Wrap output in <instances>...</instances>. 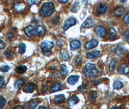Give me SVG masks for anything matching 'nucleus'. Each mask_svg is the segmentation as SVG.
<instances>
[{
    "mask_svg": "<svg viewBox=\"0 0 129 109\" xmlns=\"http://www.w3.org/2000/svg\"><path fill=\"white\" fill-rule=\"evenodd\" d=\"M55 6L52 2L44 3L41 7L39 14L41 17H49L53 13Z\"/></svg>",
    "mask_w": 129,
    "mask_h": 109,
    "instance_id": "obj_1",
    "label": "nucleus"
},
{
    "mask_svg": "<svg viewBox=\"0 0 129 109\" xmlns=\"http://www.w3.org/2000/svg\"><path fill=\"white\" fill-rule=\"evenodd\" d=\"M66 100V98L64 95H58L55 96L54 98V101L55 103L59 104L64 102Z\"/></svg>",
    "mask_w": 129,
    "mask_h": 109,
    "instance_id": "obj_16",
    "label": "nucleus"
},
{
    "mask_svg": "<svg viewBox=\"0 0 129 109\" xmlns=\"http://www.w3.org/2000/svg\"><path fill=\"white\" fill-rule=\"evenodd\" d=\"M123 35L124 37L126 38L127 39H129V30H126V31H125L124 33H123Z\"/></svg>",
    "mask_w": 129,
    "mask_h": 109,
    "instance_id": "obj_38",
    "label": "nucleus"
},
{
    "mask_svg": "<svg viewBox=\"0 0 129 109\" xmlns=\"http://www.w3.org/2000/svg\"><path fill=\"white\" fill-rule=\"evenodd\" d=\"M39 109H47V108L43 107V106H40V107H39Z\"/></svg>",
    "mask_w": 129,
    "mask_h": 109,
    "instance_id": "obj_41",
    "label": "nucleus"
},
{
    "mask_svg": "<svg viewBox=\"0 0 129 109\" xmlns=\"http://www.w3.org/2000/svg\"><path fill=\"white\" fill-rule=\"evenodd\" d=\"M61 85L60 83L56 82L52 84L50 87V92L53 93L56 91H58L61 89Z\"/></svg>",
    "mask_w": 129,
    "mask_h": 109,
    "instance_id": "obj_17",
    "label": "nucleus"
},
{
    "mask_svg": "<svg viewBox=\"0 0 129 109\" xmlns=\"http://www.w3.org/2000/svg\"><path fill=\"white\" fill-rule=\"evenodd\" d=\"M27 67L25 65H20L18 66L16 68V71L17 72V73L18 74H23V73L25 72L27 70Z\"/></svg>",
    "mask_w": 129,
    "mask_h": 109,
    "instance_id": "obj_21",
    "label": "nucleus"
},
{
    "mask_svg": "<svg viewBox=\"0 0 129 109\" xmlns=\"http://www.w3.org/2000/svg\"><path fill=\"white\" fill-rule=\"evenodd\" d=\"M100 54V51H95L87 52L86 54V57L88 59L97 57L99 56Z\"/></svg>",
    "mask_w": 129,
    "mask_h": 109,
    "instance_id": "obj_18",
    "label": "nucleus"
},
{
    "mask_svg": "<svg viewBox=\"0 0 129 109\" xmlns=\"http://www.w3.org/2000/svg\"><path fill=\"white\" fill-rule=\"evenodd\" d=\"M97 96V92L94 91H92L88 95V99L90 101H94L96 99Z\"/></svg>",
    "mask_w": 129,
    "mask_h": 109,
    "instance_id": "obj_23",
    "label": "nucleus"
},
{
    "mask_svg": "<svg viewBox=\"0 0 129 109\" xmlns=\"http://www.w3.org/2000/svg\"><path fill=\"white\" fill-rule=\"evenodd\" d=\"M34 29L35 27L31 25L26 27L24 29V32L27 37H28V38H31L32 37Z\"/></svg>",
    "mask_w": 129,
    "mask_h": 109,
    "instance_id": "obj_12",
    "label": "nucleus"
},
{
    "mask_svg": "<svg viewBox=\"0 0 129 109\" xmlns=\"http://www.w3.org/2000/svg\"><path fill=\"white\" fill-rule=\"evenodd\" d=\"M84 72L86 77L91 78L96 77L99 73V71L97 69L95 65L90 63L85 64Z\"/></svg>",
    "mask_w": 129,
    "mask_h": 109,
    "instance_id": "obj_2",
    "label": "nucleus"
},
{
    "mask_svg": "<svg viewBox=\"0 0 129 109\" xmlns=\"http://www.w3.org/2000/svg\"><path fill=\"white\" fill-rule=\"evenodd\" d=\"M60 55L62 59L64 61H67L70 57L69 53L65 50H61L60 51Z\"/></svg>",
    "mask_w": 129,
    "mask_h": 109,
    "instance_id": "obj_25",
    "label": "nucleus"
},
{
    "mask_svg": "<svg viewBox=\"0 0 129 109\" xmlns=\"http://www.w3.org/2000/svg\"><path fill=\"white\" fill-rule=\"evenodd\" d=\"M126 52V49L121 46H118L115 49V52L117 55H123Z\"/></svg>",
    "mask_w": 129,
    "mask_h": 109,
    "instance_id": "obj_20",
    "label": "nucleus"
},
{
    "mask_svg": "<svg viewBox=\"0 0 129 109\" xmlns=\"http://www.w3.org/2000/svg\"><path fill=\"white\" fill-rule=\"evenodd\" d=\"M125 1H126V0H121V2H122V3L125 2Z\"/></svg>",
    "mask_w": 129,
    "mask_h": 109,
    "instance_id": "obj_42",
    "label": "nucleus"
},
{
    "mask_svg": "<svg viewBox=\"0 0 129 109\" xmlns=\"http://www.w3.org/2000/svg\"><path fill=\"white\" fill-rule=\"evenodd\" d=\"M58 1L61 4L66 3L67 2H68L69 1V0H58Z\"/></svg>",
    "mask_w": 129,
    "mask_h": 109,
    "instance_id": "obj_39",
    "label": "nucleus"
},
{
    "mask_svg": "<svg viewBox=\"0 0 129 109\" xmlns=\"http://www.w3.org/2000/svg\"><path fill=\"white\" fill-rule=\"evenodd\" d=\"M94 30L99 38H103L106 34V29L104 27L101 26H97L95 28Z\"/></svg>",
    "mask_w": 129,
    "mask_h": 109,
    "instance_id": "obj_5",
    "label": "nucleus"
},
{
    "mask_svg": "<svg viewBox=\"0 0 129 109\" xmlns=\"http://www.w3.org/2000/svg\"><path fill=\"white\" fill-rule=\"evenodd\" d=\"M81 45V42L77 40H73L70 43L71 49L72 51H75L79 49Z\"/></svg>",
    "mask_w": 129,
    "mask_h": 109,
    "instance_id": "obj_13",
    "label": "nucleus"
},
{
    "mask_svg": "<svg viewBox=\"0 0 129 109\" xmlns=\"http://www.w3.org/2000/svg\"><path fill=\"white\" fill-rule=\"evenodd\" d=\"M98 44H99V42L97 41V40L92 39L86 42V44L84 45V47L85 49L87 50H90L97 47Z\"/></svg>",
    "mask_w": 129,
    "mask_h": 109,
    "instance_id": "obj_8",
    "label": "nucleus"
},
{
    "mask_svg": "<svg viewBox=\"0 0 129 109\" xmlns=\"http://www.w3.org/2000/svg\"><path fill=\"white\" fill-rule=\"evenodd\" d=\"M9 69H10V67L7 65H2L0 67V71H2V72H6L8 71Z\"/></svg>",
    "mask_w": 129,
    "mask_h": 109,
    "instance_id": "obj_32",
    "label": "nucleus"
},
{
    "mask_svg": "<svg viewBox=\"0 0 129 109\" xmlns=\"http://www.w3.org/2000/svg\"><path fill=\"white\" fill-rule=\"evenodd\" d=\"M76 19L74 18H70L68 19L65 22L63 26V28L64 31H67L71 27L74 25L76 24Z\"/></svg>",
    "mask_w": 129,
    "mask_h": 109,
    "instance_id": "obj_7",
    "label": "nucleus"
},
{
    "mask_svg": "<svg viewBox=\"0 0 129 109\" xmlns=\"http://www.w3.org/2000/svg\"><path fill=\"white\" fill-rule=\"evenodd\" d=\"M123 21L126 24H129V12L127 13L124 17Z\"/></svg>",
    "mask_w": 129,
    "mask_h": 109,
    "instance_id": "obj_34",
    "label": "nucleus"
},
{
    "mask_svg": "<svg viewBox=\"0 0 129 109\" xmlns=\"http://www.w3.org/2000/svg\"><path fill=\"white\" fill-rule=\"evenodd\" d=\"M109 37L111 39H114L116 35V31L115 29L113 27H110L108 30Z\"/></svg>",
    "mask_w": 129,
    "mask_h": 109,
    "instance_id": "obj_26",
    "label": "nucleus"
},
{
    "mask_svg": "<svg viewBox=\"0 0 129 109\" xmlns=\"http://www.w3.org/2000/svg\"><path fill=\"white\" fill-rule=\"evenodd\" d=\"M125 11V8L123 7H117L114 11V14L116 17H119L122 15Z\"/></svg>",
    "mask_w": 129,
    "mask_h": 109,
    "instance_id": "obj_19",
    "label": "nucleus"
},
{
    "mask_svg": "<svg viewBox=\"0 0 129 109\" xmlns=\"http://www.w3.org/2000/svg\"><path fill=\"white\" fill-rule=\"evenodd\" d=\"M35 84L34 83H28L23 88V91L26 93H31L35 90Z\"/></svg>",
    "mask_w": 129,
    "mask_h": 109,
    "instance_id": "obj_10",
    "label": "nucleus"
},
{
    "mask_svg": "<svg viewBox=\"0 0 129 109\" xmlns=\"http://www.w3.org/2000/svg\"><path fill=\"white\" fill-rule=\"evenodd\" d=\"M6 101L3 96H0V109H2L5 106Z\"/></svg>",
    "mask_w": 129,
    "mask_h": 109,
    "instance_id": "obj_31",
    "label": "nucleus"
},
{
    "mask_svg": "<svg viewBox=\"0 0 129 109\" xmlns=\"http://www.w3.org/2000/svg\"><path fill=\"white\" fill-rule=\"evenodd\" d=\"M26 45L23 43H21L19 45V52L20 54H23L26 51Z\"/></svg>",
    "mask_w": 129,
    "mask_h": 109,
    "instance_id": "obj_27",
    "label": "nucleus"
},
{
    "mask_svg": "<svg viewBox=\"0 0 129 109\" xmlns=\"http://www.w3.org/2000/svg\"><path fill=\"white\" fill-rule=\"evenodd\" d=\"M46 32V29L44 26L39 25L35 28L33 34L38 37H41Z\"/></svg>",
    "mask_w": 129,
    "mask_h": 109,
    "instance_id": "obj_4",
    "label": "nucleus"
},
{
    "mask_svg": "<svg viewBox=\"0 0 129 109\" xmlns=\"http://www.w3.org/2000/svg\"><path fill=\"white\" fill-rule=\"evenodd\" d=\"M15 10L19 12L21 11L22 9H23V7H22V5H16L15 7Z\"/></svg>",
    "mask_w": 129,
    "mask_h": 109,
    "instance_id": "obj_36",
    "label": "nucleus"
},
{
    "mask_svg": "<svg viewBox=\"0 0 129 109\" xmlns=\"http://www.w3.org/2000/svg\"><path fill=\"white\" fill-rule=\"evenodd\" d=\"M117 71L120 74H127L129 73V65L126 64H122L118 68Z\"/></svg>",
    "mask_w": 129,
    "mask_h": 109,
    "instance_id": "obj_9",
    "label": "nucleus"
},
{
    "mask_svg": "<svg viewBox=\"0 0 129 109\" xmlns=\"http://www.w3.org/2000/svg\"><path fill=\"white\" fill-rule=\"evenodd\" d=\"M6 44L5 42L0 39V49H3L5 48Z\"/></svg>",
    "mask_w": 129,
    "mask_h": 109,
    "instance_id": "obj_37",
    "label": "nucleus"
},
{
    "mask_svg": "<svg viewBox=\"0 0 129 109\" xmlns=\"http://www.w3.org/2000/svg\"><path fill=\"white\" fill-rule=\"evenodd\" d=\"M106 10H107V7L105 5L103 4H101L99 5L96 9L97 13L101 15L104 14L106 12Z\"/></svg>",
    "mask_w": 129,
    "mask_h": 109,
    "instance_id": "obj_14",
    "label": "nucleus"
},
{
    "mask_svg": "<svg viewBox=\"0 0 129 109\" xmlns=\"http://www.w3.org/2000/svg\"><path fill=\"white\" fill-rule=\"evenodd\" d=\"M24 80L23 78H20L17 80L14 83V87L15 88H18L24 83Z\"/></svg>",
    "mask_w": 129,
    "mask_h": 109,
    "instance_id": "obj_24",
    "label": "nucleus"
},
{
    "mask_svg": "<svg viewBox=\"0 0 129 109\" xmlns=\"http://www.w3.org/2000/svg\"><path fill=\"white\" fill-rule=\"evenodd\" d=\"M79 79V76L78 75H72L68 79L67 82L70 85H74L76 84Z\"/></svg>",
    "mask_w": 129,
    "mask_h": 109,
    "instance_id": "obj_15",
    "label": "nucleus"
},
{
    "mask_svg": "<svg viewBox=\"0 0 129 109\" xmlns=\"http://www.w3.org/2000/svg\"><path fill=\"white\" fill-rule=\"evenodd\" d=\"M60 72L61 75L63 77L66 76L67 75V74L68 72V69L66 64H62L61 65Z\"/></svg>",
    "mask_w": 129,
    "mask_h": 109,
    "instance_id": "obj_22",
    "label": "nucleus"
},
{
    "mask_svg": "<svg viewBox=\"0 0 129 109\" xmlns=\"http://www.w3.org/2000/svg\"><path fill=\"white\" fill-rule=\"evenodd\" d=\"M14 109H23V107L21 105H18L14 108Z\"/></svg>",
    "mask_w": 129,
    "mask_h": 109,
    "instance_id": "obj_40",
    "label": "nucleus"
},
{
    "mask_svg": "<svg viewBox=\"0 0 129 109\" xmlns=\"http://www.w3.org/2000/svg\"><path fill=\"white\" fill-rule=\"evenodd\" d=\"M38 102L37 101H33L28 104L27 107L29 109H34L38 106Z\"/></svg>",
    "mask_w": 129,
    "mask_h": 109,
    "instance_id": "obj_30",
    "label": "nucleus"
},
{
    "mask_svg": "<svg viewBox=\"0 0 129 109\" xmlns=\"http://www.w3.org/2000/svg\"><path fill=\"white\" fill-rule=\"evenodd\" d=\"M5 85V79L3 76H0V87L3 88Z\"/></svg>",
    "mask_w": 129,
    "mask_h": 109,
    "instance_id": "obj_35",
    "label": "nucleus"
},
{
    "mask_svg": "<svg viewBox=\"0 0 129 109\" xmlns=\"http://www.w3.org/2000/svg\"><path fill=\"white\" fill-rule=\"evenodd\" d=\"M79 98L77 96H76L75 95H73L70 97V99H69L68 102L70 106H73L75 105L78 104L79 102Z\"/></svg>",
    "mask_w": 129,
    "mask_h": 109,
    "instance_id": "obj_11",
    "label": "nucleus"
},
{
    "mask_svg": "<svg viewBox=\"0 0 129 109\" xmlns=\"http://www.w3.org/2000/svg\"><path fill=\"white\" fill-rule=\"evenodd\" d=\"M53 43L48 40H45L42 42L41 44V48L42 50L44 52H48L50 51L53 47Z\"/></svg>",
    "mask_w": 129,
    "mask_h": 109,
    "instance_id": "obj_3",
    "label": "nucleus"
},
{
    "mask_svg": "<svg viewBox=\"0 0 129 109\" xmlns=\"http://www.w3.org/2000/svg\"><path fill=\"white\" fill-rule=\"evenodd\" d=\"M95 24V20L92 18L88 17L85 19L82 24L81 27L84 28H89Z\"/></svg>",
    "mask_w": 129,
    "mask_h": 109,
    "instance_id": "obj_6",
    "label": "nucleus"
},
{
    "mask_svg": "<svg viewBox=\"0 0 129 109\" xmlns=\"http://www.w3.org/2000/svg\"><path fill=\"white\" fill-rule=\"evenodd\" d=\"M39 0H28L27 4L29 6H31L33 4H37L39 3Z\"/></svg>",
    "mask_w": 129,
    "mask_h": 109,
    "instance_id": "obj_33",
    "label": "nucleus"
},
{
    "mask_svg": "<svg viewBox=\"0 0 129 109\" xmlns=\"http://www.w3.org/2000/svg\"><path fill=\"white\" fill-rule=\"evenodd\" d=\"M116 61H117V60L116 58L112 59V61H111L109 64V70L110 71H113L115 69V67L116 65Z\"/></svg>",
    "mask_w": 129,
    "mask_h": 109,
    "instance_id": "obj_28",
    "label": "nucleus"
},
{
    "mask_svg": "<svg viewBox=\"0 0 129 109\" xmlns=\"http://www.w3.org/2000/svg\"><path fill=\"white\" fill-rule=\"evenodd\" d=\"M123 86V84L119 81H116L113 84V87L116 89H119Z\"/></svg>",
    "mask_w": 129,
    "mask_h": 109,
    "instance_id": "obj_29",
    "label": "nucleus"
}]
</instances>
